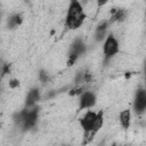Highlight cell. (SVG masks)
<instances>
[{
    "label": "cell",
    "mask_w": 146,
    "mask_h": 146,
    "mask_svg": "<svg viewBox=\"0 0 146 146\" xmlns=\"http://www.w3.org/2000/svg\"><path fill=\"white\" fill-rule=\"evenodd\" d=\"M133 108L136 113L141 114L146 111V90L145 89H138L135 96L133 100Z\"/></svg>",
    "instance_id": "277c9868"
},
{
    "label": "cell",
    "mask_w": 146,
    "mask_h": 146,
    "mask_svg": "<svg viewBox=\"0 0 146 146\" xmlns=\"http://www.w3.org/2000/svg\"><path fill=\"white\" fill-rule=\"evenodd\" d=\"M119 120H120V123H121L122 128L128 129L130 127V123H131V111L129 108L121 111L120 114H119Z\"/></svg>",
    "instance_id": "ba28073f"
},
{
    "label": "cell",
    "mask_w": 146,
    "mask_h": 146,
    "mask_svg": "<svg viewBox=\"0 0 146 146\" xmlns=\"http://www.w3.org/2000/svg\"><path fill=\"white\" fill-rule=\"evenodd\" d=\"M21 22H22L21 15L16 14V15H14V16H11V17L9 18V26H10V27H15V26L19 25Z\"/></svg>",
    "instance_id": "8fae6325"
},
{
    "label": "cell",
    "mask_w": 146,
    "mask_h": 146,
    "mask_svg": "<svg viewBox=\"0 0 146 146\" xmlns=\"http://www.w3.org/2000/svg\"><path fill=\"white\" fill-rule=\"evenodd\" d=\"M40 79H41V81H43V82L47 81L48 76H47V73H46L44 71H41V72H40Z\"/></svg>",
    "instance_id": "7c38bea8"
},
{
    "label": "cell",
    "mask_w": 146,
    "mask_h": 146,
    "mask_svg": "<svg viewBox=\"0 0 146 146\" xmlns=\"http://www.w3.org/2000/svg\"><path fill=\"white\" fill-rule=\"evenodd\" d=\"M9 86H10L11 88H15V87H17V86H18V82H17V80H11V81L9 82Z\"/></svg>",
    "instance_id": "4fadbf2b"
},
{
    "label": "cell",
    "mask_w": 146,
    "mask_h": 146,
    "mask_svg": "<svg viewBox=\"0 0 146 146\" xmlns=\"http://www.w3.org/2000/svg\"><path fill=\"white\" fill-rule=\"evenodd\" d=\"M144 75H145V83H146V65H145V68H144Z\"/></svg>",
    "instance_id": "5bb4252c"
},
{
    "label": "cell",
    "mask_w": 146,
    "mask_h": 146,
    "mask_svg": "<svg viewBox=\"0 0 146 146\" xmlns=\"http://www.w3.org/2000/svg\"><path fill=\"white\" fill-rule=\"evenodd\" d=\"M86 15L83 11V7L79 1H72L70 3L67 15H66V26L70 30H75L81 26Z\"/></svg>",
    "instance_id": "6da1fadb"
},
{
    "label": "cell",
    "mask_w": 146,
    "mask_h": 146,
    "mask_svg": "<svg viewBox=\"0 0 146 146\" xmlns=\"http://www.w3.org/2000/svg\"><path fill=\"white\" fill-rule=\"evenodd\" d=\"M96 103V95L92 91H83L80 95L79 99V108L80 110H86L90 108L95 105Z\"/></svg>",
    "instance_id": "5b68a950"
},
{
    "label": "cell",
    "mask_w": 146,
    "mask_h": 146,
    "mask_svg": "<svg viewBox=\"0 0 146 146\" xmlns=\"http://www.w3.org/2000/svg\"><path fill=\"white\" fill-rule=\"evenodd\" d=\"M119 49H120V47H119L117 39L112 34L107 35L105 41H104V47H103L105 57L106 58H111V57L115 56L119 52Z\"/></svg>",
    "instance_id": "7a4b0ae2"
},
{
    "label": "cell",
    "mask_w": 146,
    "mask_h": 146,
    "mask_svg": "<svg viewBox=\"0 0 146 146\" xmlns=\"http://www.w3.org/2000/svg\"><path fill=\"white\" fill-rule=\"evenodd\" d=\"M125 15H127V11L124 9H116L112 16V19L116 22H122L125 18Z\"/></svg>",
    "instance_id": "30bf717a"
},
{
    "label": "cell",
    "mask_w": 146,
    "mask_h": 146,
    "mask_svg": "<svg viewBox=\"0 0 146 146\" xmlns=\"http://www.w3.org/2000/svg\"><path fill=\"white\" fill-rule=\"evenodd\" d=\"M86 50V44L84 42L81 40V39H76L74 40V42L72 43L71 46V49H70V55L71 56H75V57H79L80 55H82Z\"/></svg>",
    "instance_id": "52a82bcc"
},
{
    "label": "cell",
    "mask_w": 146,
    "mask_h": 146,
    "mask_svg": "<svg viewBox=\"0 0 146 146\" xmlns=\"http://www.w3.org/2000/svg\"><path fill=\"white\" fill-rule=\"evenodd\" d=\"M106 31H107V22L104 21L102 22L97 27H96V31H95V39L97 41H100L104 39L105 34H106Z\"/></svg>",
    "instance_id": "9c48e42d"
},
{
    "label": "cell",
    "mask_w": 146,
    "mask_h": 146,
    "mask_svg": "<svg viewBox=\"0 0 146 146\" xmlns=\"http://www.w3.org/2000/svg\"><path fill=\"white\" fill-rule=\"evenodd\" d=\"M40 99V91L38 88H33L31 89L29 92H27V96H26V100H25V104H26V107L27 108H31V107H34L36 102Z\"/></svg>",
    "instance_id": "8992f818"
},
{
    "label": "cell",
    "mask_w": 146,
    "mask_h": 146,
    "mask_svg": "<svg viewBox=\"0 0 146 146\" xmlns=\"http://www.w3.org/2000/svg\"><path fill=\"white\" fill-rule=\"evenodd\" d=\"M97 115L98 113H95L92 111H88L83 117L81 119V127L86 133V136H94L92 135V129H94V124L96 122V119H97Z\"/></svg>",
    "instance_id": "3957f363"
},
{
    "label": "cell",
    "mask_w": 146,
    "mask_h": 146,
    "mask_svg": "<svg viewBox=\"0 0 146 146\" xmlns=\"http://www.w3.org/2000/svg\"><path fill=\"white\" fill-rule=\"evenodd\" d=\"M145 18H146V10H145Z\"/></svg>",
    "instance_id": "9a60e30c"
}]
</instances>
